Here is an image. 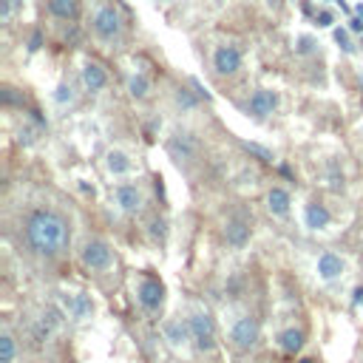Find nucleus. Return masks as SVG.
<instances>
[{
    "label": "nucleus",
    "instance_id": "obj_1",
    "mask_svg": "<svg viewBox=\"0 0 363 363\" xmlns=\"http://www.w3.org/2000/svg\"><path fill=\"white\" fill-rule=\"evenodd\" d=\"M23 238H26V247L34 255L51 261V258H60L68 250V244H71V224H68V218L60 210L37 207L26 218Z\"/></svg>",
    "mask_w": 363,
    "mask_h": 363
},
{
    "label": "nucleus",
    "instance_id": "obj_2",
    "mask_svg": "<svg viewBox=\"0 0 363 363\" xmlns=\"http://www.w3.org/2000/svg\"><path fill=\"white\" fill-rule=\"evenodd\" d=\"M190 323V340L196 343L199 352H213L216 349V323H213V315L210 312H193L187 318Z\"/></svg>",
    "mask_w": 363,
    "mask_h": 363
},
{
    "label": "nucleus",
    "instance_id": "obj_3",
    "mask_svg": "<svg viewBox=\"0 0 363 363\" xmlns=\"http://www.w3.org/2000/svg\"><path fill=\"white\" fill-rule=\"evenodd\" d=\"M111 247H108V241H102V238H91V241H85L82 244V250H79V264L85 267V269H91V272H102V269H108L111 267Z\"/></svg>",
    "mask_w": 363,
    "mask_h": 363
},
{
    "label": "nucleus",
    "instance_id": "obj_4",
    "mask_svg": "<svg viewBox=\"0 0 363 363\" xmlns=\"http://www.w3.org/2000/svg\"><path fill=\"white\" fill-rule=\"evenodd\" d=\"M258 335H261V326H258V318H252V315H241V318L230 326V343H233L235 349H241V352L255 349Z\"/></svg>",
    "mask_w": 363,
    "mask_h": 363
},
{
    "label": "nucleus",
    "instance_id": "obj_5",
    "mask_svg": "<svg viewBox=\"0 0 363 363\" xmlns=\"http://www.w3.org/2000/svg\"><path fill=\"white\" fill-rule=\"evenodd\" d=\"M94 31H96V37H102V40L119 37V34H122V17H119V11H116L113 6L96 9V14H94Z\"/></svg>",
    "mask_w": 363,
    "mask_h": 363
},
{
    "label": "nucleus",
    "instance_id": "obj_6",
    "mask_svg": "<svg viewBox=\"0 0 363 363\" xmlns=\"http://www.w3.org/2000/svg\"><path fill=\"white\" fill-rule=\"evenodd\" d=\"M136 301H139L142 309H147V312H159V306L164 303V286H162V281H156V278H145V281L139 284V289H136Z\"/></svg>",
    "mask_w": 363,
    "mask_h": 363
},
{
    "label": "nucleus",
    "instance_id": "obj_7",
    "mask_svg": "<svg viewBox=\"0 0 363 363\" xmlns=\"http://www.w3.org/2000/svg\"><path fill=\"white\" fill-rule=\"evenodd\" d=\"M213 68L221 77H233L241 68V51L235 45H218L216 54H213Z\"/></svg>",
    "mask_w": 363,
    "mask_h": 363
},
{
    "label": "nucleus",
    "instance_id": "obj_8",
    "mask_svg": "<svg viewBox=\"0 0 363 363\" xmlns=\"http://www.w3.org/2000/svg\"><path fill=\"white\" fill-rule=\"evenodd\" d=\"M250 113L252 116H269L275 108H278V94L269 91V88H258L252 96H250Z\"/></svg>",
    "mask_w": 363,
    "mask_h": 363
},
{
    "label": "nucleus",
    "instance_id": "obj_9",
    "mask_svg": "<svg viewBox=\"0 0 363 363\" xmlns=\"http://www.w3.org/2000/svg\"><path fill=\"white\" fill-rule=\"evenodd\" d=\"M113 199H116V204H119L125 213H136V210L142 207V190H139L136 184H130V182L116 184Z\"/></svg>",
    "mask_w": 363,
    "mask_h": 363
},
{
    "label": "nucleus",
    "instance_id": "obj_10",
    "mask_svg": "<svg viewBox=\"0 0 363 363\" xmlns=\"http://www.w3.org/2000/svg\"><path fill=\"white\" fill-rule=\"evenodd\" d=\"M250 224L247 221H241V218H230L227 224H224V241L233 247V250H241V247H247V241H250Z\"/></svg>",
    "mask_w": 363,
    "mask_h": 363
},
{
    "label": "nucleus",
    "instance_id": "obj_11",
    "mask_svg": "<svg viewBox=\"0 0 363 363\" xmlns=\"http://www.w3.org/2000/svg\"><path fill=\"white\" fill-rule=\"evenodd\" d=\"M167 150H170V156L173 159H193L196 156V139L190 136V133H176L170 142H167Z\"/></svg>",
    "mask_w": 363,
    "mask_h": 363
},
{
    "label": "nucleus",
    "instance_id": "obj_12",
    "mask_svg": "<svg viewBox=\"0 0 363 363\" xmlns=\"http://www.w3.org/2000/svg\"><path fill=\"white\" fill-rule=\"evenodd\" d=\"M289 204H292V199H289V193L284 187H269V193H267V210L272 216L284 218L289 213Z\"/></svg>",
    "mask_w": 363,
    "mask_h": 363
},
{
    "label": "nucleus",
    "instance_id": "obj_13",
    "mask_svg": "<svg viewBox=\"0 0 363 363\" xmlns=\"http://www.w3.org/2000/svg\"><path fill=\"white\" fill-rule=\"evenodd\" d=\"M303 218H306V227H312V230H323V227H329V221H332V213H329L323 204L312 201V204H306V210H303Z\"/></svg>",
    "mask_w": 363,
    "mask_h": 363
},
{
    "label": "nucleus",
    "instance_id": "obj_14",
    "mask_svg": "<svg viewBox=\"0 0 363 363\" xmlns=\"http://www.w3.org/2000/svg\"><path fill=\"white\" fill-rule=\"evenodd\" d=\"M340 272H343V258H340V255L323 252V255L318 258V275H320L323 281H332V278H337Z\"/></svg>",
    "mask_w": 363,
    "mask_h": 363
},
{
    "label": "nucleus",
    "instance_id": "obj_15",
    "mask_svg": "<svg viewBox=\"0 0 363 363\" xmlns=\"http://www.w3.org/2000/svg\"><path fill=\"white\" fill-rule=\"evenodd\" d=\"M82 82H85V88H88V91H102V88H105V82H108V74H105V68H102V65L88 62V65L82 68Z\"/></svg>",
    "mask_w": 363,
    "mask_h": 363
},
{
    "label": "nucleus",
    "instance_id": "obj_16",
    "mask_svg": "<svg viewBox=\"0 0 363 363\" xmlns=\"http://www.w3.org/2000/svg\"><path fill=\"white\" fill-rule=\"evenodd\" d=\"M278 346H281V352H286V354H298V352L303 349V332L295 329V326L284 329V332L278 335Z\"/></svg>",
    "mask_w": 363,
    "mask_h": 363
},
{
    "label": "nucleus",
    "instance_id": "obj_17",
    "mask_svg": "<svg viewBox=\"0 0 363 363\" xmlns=\"http://www.w3.org/2000/svg\"><path fill=\"white\" fill-rule=\"evenodd\" d=\"M164 337H167L173 346L187 343V337H193V335H190V323H187V320H167V323H164Z\"/></svg>",
    "mask_w": 363,
    "mask_h": 363
},
{
    "label": "nucleus",
    "instance_id": "obj_18",
    "mask_svg": "<svg viewBox=\"0 0 363 363\" xmlns=\"http://www.w3.org/2000/svg\"><path fill=\"white\" fill-rule=\"evenodd\" d=\"M48 11L60 20H77L79 14V0H48Z\"/></svg>",
    "mask_w": 363,
    "mask_h": 363
},
{
    "label": "nucleus",
    "instance_id": "obj_19",
    "mask_svg": "<svg viewBox=\"0 0 363 363\" xmlns=\"http://www.w3.org/2000/svg\"><path fill=\"white\" fill-rule=\"evenodd\" d=\"M105 167L113 173V176H125L130 170V159L122 153V150H108L105 156Z\"/></svg>",
    "mask_w": 363,
    "mask_h": 363
},
{
    "label": "nucleus",
    "instance_id": "obj_20",
    "mask_svg": "<svg viewBox=\"0 0 363 363\" xmlns=\"http://www.w3.org/2000/svg\"><path fill=\"white\" fill-rule=\"evenodd\" d=\"M65 306L71 309V315H74V318H85V315L94 309V306H91V301H88L85 295H74V298H68V301H65Z\"/></svg>",
    "mask_w": 363,
    "mask_h": 363
},
{
    "label": "nucleus",
    "instance_id": "obj_21",
    "mask_svg": "<svg viewBox=\"0 0 363 363\" xmlns=\"http://www.w3.org/2000/svg\"><path fill=\"white\" fill-rule=\"evenodd\" d=\"M147 88H150V82H147V77H145V74H136V77H130V82H128V91H130V96H133V99L147 96Z\"/></svg>",
    "mask_w": 363,
    "mask_h": 363
},
{
    "label": "nucleus",
    "instance_id": "obj_22",
    "mask_svg": "<svg viewBox=\"0 0 363 363\" xmlns=\"http://www.w3.org/2000/svg\"><path fill=\"white\" fill-rule=\"evenodd\" d=\"M14 360V337L9 332L0 335V363H11Z\"/></svg>",
    "mask_w": 363,
    "mask_h": 363
},
{
    "label": "nucleus",
    "instance_id": "obj_23",
    "mask_svg": "<svg viewBox=\"0 0 363 363\" xmlns=\"http://www.w3.org/2000/svg\"><path fill=\"white\" fill-rule=\"evenodd\" d=\"M147 233H150V238H153V241H164V235H167V224H164V218L153 216V218H150V224H147Z\"/></svg>",
    "mask_w": 363,
    "mask_h": 363
},
{
    "label": "nucleus",
    "instance_id": "obj_24",
    "mask_svg": "<svg viewBox=\"0 0 363 363\" xmlns=\"http://www.w3.org/2000/svg\"><path fill=\"white\" fill-rule=\"evenodd\" d=\"M176 102H179V105L184 108V111H190V108H196V105H199V96H193L190 91L179 88V91H176Z\"/></svg>",
    "mask_w": 363,
    "mask_h": 363
},
{
    "label": "nucleus",
    "instance_id": "obj_25",
    "mask_svg": "<svg viewBox=\"0 0 363 363\" xmlns=\"http://www.w3.org/2000/svg\"><path fill=\"white\" fill-rule=\"evenodd\" d=\"M244 150H247V153H252V156H258V159H261V162H267V164L272 162V153H269L267 147L255 145V142H244Z\"/></svg>",
    "mask_w": 363,
    "mask_h": 363
},
{
    "label": "nucleus",
    "instance_id": "obj_26",
    "mask_svg": "<svg viewBox=\"0 0 363 363\" xmlns=\"http://www.w3.org/2000/svg\"><path fill=\"white\" fill-rule=\"evenodd\" d=\"M335 43L346 51V54H352L354 51V45H352V40H349V34H346V28H335Z\"/></svg>",
    "mask_w": 363,
    "mask_h": 363
},
{
    "label": "nucleus",
    "instance_id": "obj_27",
    "mask_svg": "<svg viewBox=\"0 0 363 363\" xmlns=\"http://www.w3.org/2000/svg\"><path fill=\"white\" fill-rule=\"evenodd\" d=\"M309 51H315V40L309 34H301L298 37V54H309Z\"/></svg>",
    "mask_w": 363,
    "mask_h": 363
},
{
    "label": "nucleus",
    "instance_id": "obj_28",
    "mask_svg": "<svg viewBox=\"0 0 363 363\" xmlns=\"http://www.w3.org/2000/svg\"><path fill=\"white\" fill-rule=\"evenodd\" d=\"M0 96H3V102H6V105H14V102H20V105H23V96H17V94H14V88H9V85H3Z\"/></svg>",
    "mask_w": 363,
    "mask_h": 363
},
{
    "label": "nucleus",
    "instance_id": "obj_29",
    "mask_svg": "<svg viewBox=\"0 0 363 363\" xmlns=\"http://www.w3.org/2000/svg\"><path fill=\"white\" fill-rule=\"evenodd\" d=\"M54 99H57V102H71V99H74L71 85H60V88H57V94H54Z\"/></svg>",
    "mask_w": 363,
    "mask_h": 363
},
{
    "label": "nucleus",
    "instance_id": "obj_30",
    "mask_svg": "<svg viewBox=\"0 0 363 363\" xmlns=\"http://www.w3.org/2000/svg\"><path fill=\"white\" fill-rule=\"evenodd\" d=\"M318 26H320V28H329V26H332V11L323 9V11L318 14Z\"/></svg>",
    "mask_w": 363,
    "mask_h": 363
},
{
    "label": "nucleus",
    "instance_id": "obj_31",
    "mask_svg": "<svg viewBox=\"0 0 363 363\" xmlns=\"http://www.w3.org/2000/svg\"><path fill=\"white\" fill-rule=\"evenodd\" d=\"M193 88H196V96H199V99H210V94H207V88H204V85H201L199 79H193Z\"/></svg>",
    "mask_w": 363,
    "mask_h": 363
},
{
    "label": "nucleus",
    "instance_id": "obj_32",
    "mask_svg": "<svg viewBox=\"0 0 363 363\" xmlns=\"http://www.w3.org/2000/svg\"><path fill=\"white\" fill-rule=\"evenodd\" d=\"M349 28H352V31H363V17H360V14L352 17V20H349Z\"/></svg>",
    "mask_w": 363,
    "mask_h": 363
},
{
    "label": "nucleus",
    "instance_id": "obj_33",
    "mask_svg": "<svg viewBox=\"0 0 363 363\" xmlns=\"http://www.w3.org/2000/svg\"><path fill=\"white\" fill-rule=\"evenodd\" d=\"M360 303H363V286H357L352 292V306H360Z\"/></svg>",
    "mask_w": 363,
    "mask_h": 363
},
{
    "label": "nucleus",
    "instance_id": "obj_34",
    "mask_svg": "<svg viewBox=\"0 0 363 363\" xmlns=\"http://www.w3.org/2000/svg\"><path fill=\"white\" fill-rule=\"evenodd\" d=\"M28 48H31V51H37V48H40V31L31 37V45H28Z\"/></svg>",
    "mask_w": 363,
    "mask_h": 363
},
{
    "label": "nucleus",
    "instance_id": "obj_35",
    "mask_svg": "<svg viewBox=\"0 0 363 363\" xmlns=\"http://www.w3.org/2000/svg\"><path fill=\"white\" fill-rule=\"evenodd\" d=\"M298 363H315V360H312V357H301Z\"/></svg>",
    "mask_w": 363,
    "mask_h": 363
},
{
    "label": "nucleus",
    "instance_id": "obj_36",
    "mask_svg": "<svg viewBox=\"0 0 363 363\" xmlns=\"http://www.w3.org/2000/svg\"><path fill=\"white\" fill-rule=\"evenodd\" d=\"M354 11H357V14H360V17H363V3H360V6H357V9H354Z\"/></svg>",
    "mask_w": 363,
    "mask_h": 363
},
{
    "label": "nucleus",
    "instance_id": "obj_37",
    "mask_svg": "<svg viewBox=\"0 0 363 363\" xmlns=\"http://www.w3.org/2000/svg\"><path fill=\"white\" fill-rule=\"evenodd\" d=\"M9 3H11V6H14V9H17V6H20V3H23V0H9Z\"/></svg>",
    "mask_w": 363,
    "mask_h": 363
},
{
    "label": "nucleus",
    "instance_id": "obj_38",
    "mask_svg": "<svg viewBox=\"0 0 363 363\" xmlns=\"http://www.w3.org/2000/svg\"><path fill=\"white\" fill-rule=\"evenodd\" d=\"M360 45H363V40H360Z\"/></svg>",
    "mask_w": 363,
    "mask_h": 363
}]
</instances>
